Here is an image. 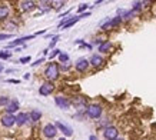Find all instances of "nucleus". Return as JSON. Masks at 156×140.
<instances>
[{
	"instance_id": "1",
	"label": "nucleus",
	"mask_w": 156,
	"mask_h": 140,
	"mask_svg": "<svg viewBox=\"0 0 156 140\" xmlns=\"http://www.w3.org/2000/svg\"><path fill=\"white\" fill-rule=\"evenodd\" d=\"M59 76H60V67H59V63L56 61H50L48 66H46V69H44V77L48 79V82H55V80L59 79Z\"/></svg>"
},
{
	"instance_id": "2",
	"label": "nucleus",
	"mask_w": 156,
	"mask_h": 140,
	"mask_svg": "<svg viewBox=\"0 0 156 140\" xmlns=\"http://www.w3.org/2000/svg\"><path fill=\"white\" fill-rule=\"evenodd\" d=\"M85 113L89 119H99L102 116V113H103V109L98 103H92V104H87Z\"/></svg>"
},
{
	"instance_id": "3",
	"label": "nucleus",
	"mask_w": 156,
	"mask_h": 140,
	"mask_svg": "<svg viewBox=\"0 0 156 140\" xmlns=\"http://www.w3.org/2000/svg\"><path fill=\"white\" fill-rule=\"evenodd\" d=\"M119 23H122V19L119 17V16H116V17H113V19H105L102 23H100V29L102 30H110V29H115L116 26H118Z\"/></svg>"
},
{
	"instance_id": "4",
	"label": "nucleus",
	"mask_w": 156,
	"mask_h": 140,
	"mask_svg": "<svg viewBox=\"0 0 156 140\" xmlns=\"http://www.w3.org/2000/svg\"><path fill=\"white\" fill-rule=\"evenodd\" d=\"M70 103L75 106V109L79 113H80V112H86V107H87V100H86V97L77 96V97H75L73 100H70Z\"/></svg>"
},
{
	"instance_id": "5",
	"label": "nucleus",
	"mask_w": 156,
	"mask_h": 140,
	"mask_svg": "<svg viewBox=\"0 0 156 140\" xmlns=\"http://www.w3.org/2000/svg\"><path fill=\"white\" fill-rule=\"evenodd\" d=\"M103 136L106 140H116L119 137V130L115 126H108L103 129Z\"/></svg>"
},
{
	"instance_id": "6",
	"label": "nucleus",
	"mask_w": 156,
	"mask_h": 140,
	"mask_svg": "<svg viewBox=\"0 0 156 140\" xmlns=\"http://www.w3.org/2000/svg\"><path fill=\"white\" fill-rule=\"evenodd\" d=\"M42 131H43V136H44L46 139H53V137H56V135H57V129H56V126H55L53 123H48V124H44Z\"/></svg>"
},
{
	"instance_id": "7",
	"label": "nucleus",
	"mask_w": 156,
	"mask_h": 140,
	"mask_svg": "<svg viewBox=\"0 0 156 140\" xmlns=\"http://www.w3.org/2000/svg\"><path fill=\"white\" fill-rule=\"evenodd\" d=\"M37 7V3L33 2V0H23V2H19V9L20 12L23 13H27V12H32Z\"/></svg>"
},
{
	"instance_id": "8",
	"label": "nucleus",
	"mask_w": 156,
	"mask_h": 140,
	"mask_svg": "<svg viewBox=\"0 0 156 140\" xmlns=\"http://www.w3.org/2000/svg\"><path fill=\"white\" fill-rule=\"evenodd\" d=\"M55 92V84L52 82H44V83L40 84V87H39V94L40 96H49V94H52Z\"/></svg>"
},
{
	"instance_id": "9",
	"label": "nucleus",
	"mask_w": 156,
	"mask_h": 140,
	"mask_svg": "<svg viewBox=\"0 0 156 140\" xmlns=\"http://www.w3.org/2000/svg\"><path fill=\"white\" fill-rule=\"evenodd\" d=\"M55 103H56L57 107L62 109V110H69L72 106L70 100L67 97H65V96H56V97H55Z\"/></svg>"
},
{
	"instance_id": "10",
	"label": "nucleus",
	"mask_w": 156,
	"mask_h": 140,
	"mask_svg": "<svg viewBox=\"0 0 156 140\" xmlns=\"http://www.w3.org/2000/svg\"><path fill=\"white\" fill-rule=\"evenodd\" d=\"M0 123H2V126L3 127H7V129H10V127H13L14 124H16V116L14 114H3V116L0 117Z\"/></svg>"
},
{
	"instance_id": "11",
	"label": "nucleus",
	"mask_w": 156,
	"mask_h": 140,
	"mask_svg": "<svg viewBox=\"0 0 156 140\" xmlns=\"http://www.w3.org/2000/svg\"><path fill=\"white\" fill-rule=\"evenodd\" d=\"M89 60L86 59V57H79L75 63V69L76 72H79V73H85L86 70L89 69Z\"/></svg>"
},
{
	"instance_id": "12",
	"label": "nucleus",
	"mask_w": 156,
	"mask_h": 140,
	"mask_svg": "<svg viewBox=\"0 0 156 140\" xmlns=\"http://www.w3.org/2000/svg\"><path fill=\"white\" fill-rule=\"evenodd\" d=\"M55 126H56V129L59 131H62L63 135L66 136V137H70L72 135H73V129H72L70 126H67V124H65V123H62V121L57 120L56 123H55Z\"/></svg>"
},
{
	"instance_id": "13",
	"label": "nucleus",
	"mask_w": 156,
	"mask_h": 140,
	"mask_svg": "<svg viewBox=\"0 0 156 140\" xmlns=\"http://www.w3.org/2000/svg\"><path fill=\"white\" fill-rule=\"evenodd\" d=\"M19 107H20V104H19V100L17 99H10V103L6 106V113L7 114H14V113L19 110Z\"/></svg>"
},
{
	"instance_id": "14",
	"label": "nucleus",
	"mask_w": 156,
	"mask_h": 140,
	"mask_svg": "<svg viewBox=\"0 0 156 140\" xmlns=\"http://www.w3.org/2000/svg\"><path fill=\"white\" fill-rule=\"evenodd\" d=\"M33 37H36L34 34H30V36H23V37H19L16 39V40H13V42H10L9 44H7V47H17V46H23L24 43L27 42V40H32Z\"/></svg>"
},
{
	"instance_id": "15",
	"label": "nucleus",
	"mask_w": 156,
	"mask_h": 140,
	"mask_svg": "<svg viewBox=\"0 0 156 140\" xmlns=\"http://www.w3.org/2000/svg\"><path fill=\"white\" fill-rule=\"evenodd\" d=\"M103 63L105 60L100 54H92V57L89 59V65L93 67H100V66H103Z\"/></svg>"
},
{
	"instance_id": "16",
	"label": "nucleus",
	"mask_w": 156,
	"mask_h": 140,
	"mask_svg": "<svg viewBox=\"0 0 156 140\" xmlns=\"http://www.w3.org/2000/svg\"><path fill=\"white\" fill-rule=\"evenodd\" d=\"M27 121H29V113H23V112L17 113V116H16V124L17 126H24Z\"/></svg>"
},
{
	"instance_id": "17",
	"label": "nucleus",
	"mask_w": 156,
	"mask_h": 140,
	"mask_svg": "<svg viewBox=\"0 0 156 140\" xmlns=\"http://www.w3.org/2000/svg\"><path fill=\"white\" fill-rule=\"evenodd\" d=\"M10 14V7L6 3H0V22L6 20Z\"/></svg>"
},
{
	"instance_id": "18",
	"label": "nucleus",
	"mask_w": 156,
	"mask_h": 140,
	"mask_svg": "<svg viewBox=\"0 0 156 140\" xmlns=\"http://www.w3.org/2000/svg\"><path fill=\"white\" fill-rule=\"evenodd\" d=\"M40 119H42V112H40V110H37V109H33L32 112L29 113V120H30V121L37 123Z\"/></svg>"
},
{
	"instance_id": "19",
	"label": "nucleus",
	"mask_w": 156,
	"mask_h": 140,
	"mask_svg": "<svg viewBox=\"0 0 156 140\" xmlns=\"http://www.w3.org/2000/svg\"><path fill=\"white\" fill-rule=\"evenodd\" d=\"M36 9L40 10V13H48L49 10H52V2H40Z\"/></svg>"
},
{
	"instance_id": "20",
	"label": "nucleus",
	"mask_w": 156,
	"mask_h": 140,
	"mask_svg": "<svg viewBox=\"0 0 156 140\" xmlns=\"http://www.w3.org/2000/svg\"><path fill=\"white\" fill-rule=\"evenodd\" d=\"M79 20H80L79 14H77V16H73V17H72V19L69 20V22H67L66 24H63V26H62V30H66V29L72 27V26H75V24L77 23V22H79Z\"/></svg>"
},
{
	"instance_id": "21",
	"label": "nucleus",
	"mask_w": 156,
	"mask_h": 140,
	"mask_svg": "<svg viewBox=\"0 0 156 140\" xmlns=\"http://www.w3.org/2000/svg\"><path fill=\"white\" fill-rule=\"evenodd\" d=\"M112 49V43L109 42V40H105L102 44L99 46V51L100 53H109V50Z\"/></svg>"
},
{
	"instance_id": "22",
	"label": "nucleus",
	"mask_w": 156,
	"mask_h": 140,
	"mask_svg": "<svg viewBox=\"0 0 156 140\" xmlns=\"http://www.w3.org/2000/svg\"><path fill=\"white\" fill-rule=\"evenodd\" d=\"M59 63H62V65H65V63H69V54L67 53H63V51H60V54H59Z\"/></svg>"
},
{
	"instance_id": "23",
	"label": "nucleus",
	"mask_w": 156,
	"mask_h": 140,
	"mask_svg": "<svg viewBox=\"0 0 156 140\" xmlns=\"http://www.w3.org/2000/svg\"><path fill=\"white\" fill-rule=\"evenodd\" d=\"M65 5H66V2H63V0H60V2H52V9L60 10Z\"/></svg>"
},
{
	"instance_id": "24",
	"label": "nucleus",
	"mask_w": 156,
	"mask_h": 140,
	"mask_svg": "<svg viewBox=\"0 0 156 140\" xmlns=\"http://www.w3.org/2000/svg\"><path fill=\"white\" fill-rule=\"evenodd\" d=\"M9 103H10L9 96H0V107H6Z\"/></svg>"
},
{
	"instance_id": "25",
	"label": "nucleus",
	"mask_w": 156,
	"mask_h": 140,
	"mask_svg": "<svg viewBox=\"0 0 156 140\" xmlns=\"http://www.w3.org/2000/svg\"><path fill=\"white\" fill-rule=\"evenodd\" d=\"M10 57H12V51H0V59L2 60H7Z\"/></svg>"
},
{
	"instance_id": "26",
	"label": "nucleus",
	"mask_w": 156,
	"mask_h": 140,
	"mask_svg": "<svg viewBox=\"0 0 156 140\" xmlns=\"http://www.w3.org/2000/svg\"><path fill=\"white\" fill-rule=\"evenodd\" d=\"M60 51L62 50H59V49H53L52 51H50V54H49V59L52 60V59H55V57H57L59 54H60Z\"/></svg>"
},
{
	"instance_id": "27",
	"label": "nucleus",
	"mask_w": 156,
	"mask_h": 140,
	"mask_svg": "<svg viewBox=\"0 0 156 140\" xmlns=\"http://www.w3.org/2000/svg\"><path fill=\"white\" fill-rule=\"evenodd\" d=\"M87 9H89V5H87V3H82V5L77 7V13L82 14L85 10H87Z\"/></svg>"
},
{
	"instance_id": "28",
	"label": "nucleus",
	"mask_w": 156,
	"mask_h": 140,
	"mask_svg": "<svg viewBox=\"0 0 156 140\" xmlns=\"http://www.w3.org/2000/svg\"><path fill=\"white\" fill-rule=\"evenodd\" d=\"M59 40H60V37H59V36H53V37H52V42H50V44H49L48 49H53V47L56 46V43L59 42Z\"/></svg>"
},
{
	"instance_id": "29",
	"label": "nucleus",
	"mask_w": 156,
	"mask_h": 140,
	"mask_svg": "<svg viewBox=\"0 0 156 140\" xmlns=\"http://www.w3.org/2000/svg\"><path fill=\"white\" fill-rule=\"evenodd\" d=\"M30 60H32V57H30V56H24V57H20V59H19V63L26 65V63H29Z\"/></svg>"
},
{
	"instance_id": "30",
	"label": "nucleus",
	"mask_w": 156,
	"mask_h": 140,
	"mask_svg": "<svg viewBox=\"0 0 156 140\" xmlns=\"http://www.w3.org/2000/svg\"><path fill=\"white\" fill-rule=\"evenodd\" d=\"M13 36V34H10V33H2L0 34V40H7V39H10Z\"/></svg>"
},
{
	"instance_id": "31",
	"label": "nucleus",
	"mask_w": 156,
	"mask_h": 140,
	"mask_svg": "<svg viewBox=\"0 0 156 140\" xmlns=\"http://www.w3.org/2000/svg\"><path fill=\"white\" fill-rule=\"evenodd\" d=\"M43 61H44V57H42V59H37V60L34 61V63H32V67H36V66H39V65H42Z\"/></svg>"
},
{
	"instance_id": "32",
	"label": "nucleus",
	"mask_w": 156,
	"mask_h": 140,
	"mask_svg": "<svg viewBox=\"0 0 156 140\" xmlns=\"http://www.w3.org/2000/svg\"><path fill=\"white\" fill-rule=\"evenodd\" d=\"M59 67H60V70H63V72H67V70L70 69V65H66V63H65V65H59Z\"/></svg>"
},
{
	"instance_id": "33",
	"label": "nucleus",
	"mask_w": 156,
	"mask_h": 140,
	"mask_svg": "<svg viewBox=\"0 0 156 140\" xmlns=\"http://www.w3.org/2000/svg\"><path fill=\"white\" fill-rule=\"evenodd\" d=\"M6 82H7V83H13V84H19L20 83V80H17V79H7Z\"/></svg>"
},
{
	"instance_id": "34",
	"label": "nucleus",
	"mask_w": 156,
	"mask_h": 140,
	"mask_svg": "<svg viewBox=\"0 0 156 140\" xmlns=\"http://www.w3.org/2000/svg\"><path fill=\"white\" fill-rule=\"evenodd\" d=\"M89 140H99V139H98V136H95V135H90V136H89Z\"/></svg>"
},
{
	"instance_id": "35",
	"label": "nucleus",
	"mask_w": 156,
	"mask_h": 140,
	"mask_svg": "<svg viewBox=\"0 0 156 140\" xmlns=\"http://www.w3.org/2000/svg\"><path fill=\"white\" fill-rule=\"evenodd\" d=\"M75 43H76V44H83V43H85V40H82V39H77Z\"/></svg>"
},
{
	"instance_id": "36",
	"label": "nucleus",
	"mask_w": 156,
	"mask_h": 140,
	"mask_svg": "<svg viewBox=\"0 0 156 140\" xmlns=\"http://www.w3.org/2000/svg\"><path fill=\"white\" fill-rule=\"evenodd\" d=\"M13 72H16V69H7L6 70V73H13Z\"/></svg>"
},
{
	"instance_id": "37",
	"label": "nucleus",
	"mask_w": 156,
	"mask_h": 140,
	"mask_svg": "<svg viewBox=\"0 0 156 140\" xmlns=\"http://www.w3.org/2000/svg\"><path fill=\"white\" fill-rule=\"evenodd\" d=\"M24 79H26V80L30 79V73H26V75H24Z\"/></svg>"
},
{
	"instance_id": "38",
	"label": "nucleus",
	"mask_w": 156,
	"mask_h": 140,
	"mask_svg": "<svg viewBox=\"0 0 156 140\" xmlns=\"http://www.w3.org/2000/svg\"><path fill=\"white\" fill-rule=\"evenodd\" d=\"M48 53H49V49H44V50H43V54H44V56H46Z\"/></svg>"
},
{
	"instance_id": "39",
	"label": "nucleus",
	"mask_w": 156,
	"mask_h": 140,
	"mask_svg": "<svg viewBox=\"0 0 156 140\" xmlns=\"http://www.w3.org/2000/svg\"><path fill=\"white\" fill-rule=\"evenodd\" d=\"M3 69H5V67H3V65H2V63H0V73H2V72H3Z\"/></svg>"
},
{
	"instance_id": "40",
	"label": "nucleus",
	"mask_w": 156,
	"mask_h": 140,
	"mask_svg": "<svg viewBox=\"0 0 156 140\" xmlns=\"http://www.w3.org/2000/svg\"><path fill=\"white\" fill-rule=\"evenodd\" d=\"M59 140H67V139H66V137H60V139H59Z\"/></svg>"
},
{
	"instance_id": "41",
	"label": "nucleus",
	"mask_w": 156,
	"mask_h": 140,
	"mask_svg": "<svg viewBox=\"0 0 156 140\" xmlns=\"http://www.w3.org/2000/svg\"><path fill=\"white\" fill-rule=\"evenodd\" d=\"M116 140H125V139H119V137H118V139H116Z\"/></svg>"
}]
</instances>
